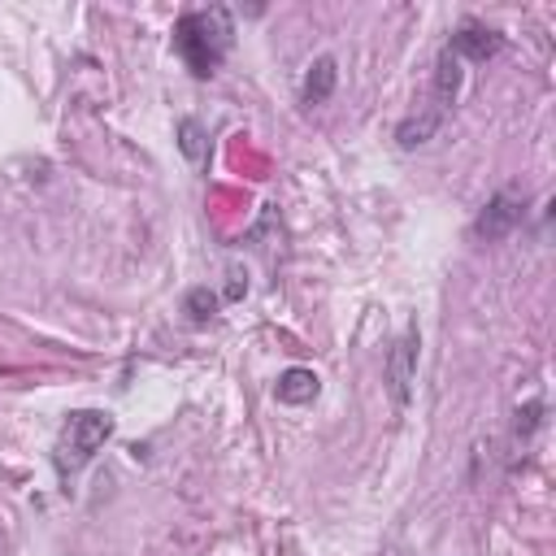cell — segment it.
Masks as SVG:
<instances>
[{"mask_svg":"<svg viewBox=\"0 0 556 556\" xmlns=\"http://www.w3.org/2000/svg\"><path fill=\"white\" fill-rule=\"evenodd\" d=\"M460 83H465V61L452 56L447 48H439L434 74H430V96H426V109H421V113L443 126V117L452 113V104H456V96H460Z\"/></svg>","mask_w":556,"mask_h":556,"instance_id":"obj_5","label":"cell"},{"mask_svg":"<svg viewBox=\"0 0 556 556\" xmlns=\"http://www.w3.org/2000/svg\"><path fill=\"white\" fill-rule=\"evenodd\" d=\"M521 217H526V191L500 187V191L478 208V217L469 222V239H473V243H500V239H508V235L521 226Z\"/></svg>","mask_w":556,"mask_h":556,"instance_id":"obj_3","label":"cell"},{"mask_svg":"<svg viewBox=\"0 0 556 556\" xmlns=\"http://www.w3.org/2000/svg\"><path fill=\"white\" fill-rule=\"evenodd\" d=\"M113 430H117V421L104 408H78V413H70V421L61 430V443H56V469L61 473H78L113 439Z\"/></svg>","mask_w":556,"mask_h":556,"instance_id":"obj_2","label":"cell"},{"mask_svg":"<svg viewBox=\"0 0 556 556\" xmlns=\"http://www.w3.org/2000/svg\"><path fill=\"white\" fill-rule=\"evenodd\" d=\"M217 308H222V295H217L213 287H191V291H187V300H182V313H187L195 326H204Z\"/></svg>","mask_w":556,"mask_h":556,"instance_id":"obj_10","label":"cell"},{"mask_svg":"<svg viewBox=\"0 0 556 556\" xmlns=\"http://www.w3.org/2000/svg\"><path fill=\"white\" fill-rule=\"evenodd\" d=\"M417 348H421V334H417V326H408V330L391 343V352H387L382 374H387V391H391L395 408H408V400H413V382H417Z\"/></svg>","mask_w":556,"mask_h":556,"instance_id":"obj_4","label":"cell"},{"mask_svg":"<svg viewBox=\"0 0 556 556\" xmlns=\"http://www.w3.org/2000/svg\"><path fill=\"white\" fill-rule=\"evenodd\" d=\"M317 391H321V378H317L313 369H304V365H291V369H282V374H278V382H274V395H278V404H291V408H300V404H313V400H317Z\"/></svg>","mask_w":556,"mask_h":556,"instance_id":"obj_8","label":"cell"},{"mask_svg":"<svg viewBox=\"0 0 556 556\" xmlns=\"http://www.w3.org/2000/svg\"><path fill=\"white\" fill-rule=\"evenodd\" d=\"M235 43V13L226 4L208 9H187L174 22V52L195 78H213Z\"/></svg>","mask_w":556,"mask_h":556,"instance_id":"obj_1","label":"cell"},{"mask_svg":"<svg viewBox=\"0 0 556 556\" xmlns=\"http://www.w3.org/2000/svg\"><path fill=\"white\" fill-rule=\"evenodd\" d=\"M178 148L187 152V161H204V126L195 122V117H182L178 122Z\"/></svg>","mask_w":556,"mask_h":556,"instance_id":"obj_11","label":"cell"},{"mask_svg":"<svg viewBox=\"0 0 556 556\" xmlns=\"http://www.w3.org/2000/svg\"><path fill=\"white\" fill-rule=\"evenodd\" d=\"M543 413H547V404H543L539 395H534V400H526V404H517V413H513V443H517V447H526V443L539 434Z\"/></svg>","mask_w":556,"mask_h":556,"instance_id":"obj_9","label":"cell"},{"mask_svg":"<svg viewBox=\"0 0 556 556\" xmlns=\"http://www.w3.org/2000/svg\"><path fill=\"white\" fill-rule=\"evenodd\" d=\"M334 87H339V61H334L330 52H321V56H313V65L304 70L300 104H304V109H317V104H326V100L334 96Z\"/></svg>","mask_w":556,"mask_h":556,"instance_id":"obj_7","label":"cell"},{"mask_svg":"<svg viewBox=\"0 0 556 556\" xmlns=\"http://www.w3.org/2000/svg\"><path fill=\"white\" fill-rule=\"evenodd\" d=\"M452 56H460L465 65H478V61H491L500 48H504V35L495 30V26H486V22H460L452 35H447V43H443Z\"/></svg>","mask_w":556,"mask_h":556,"instance_id":"obj_6","label":"cell"}]
</instances>
